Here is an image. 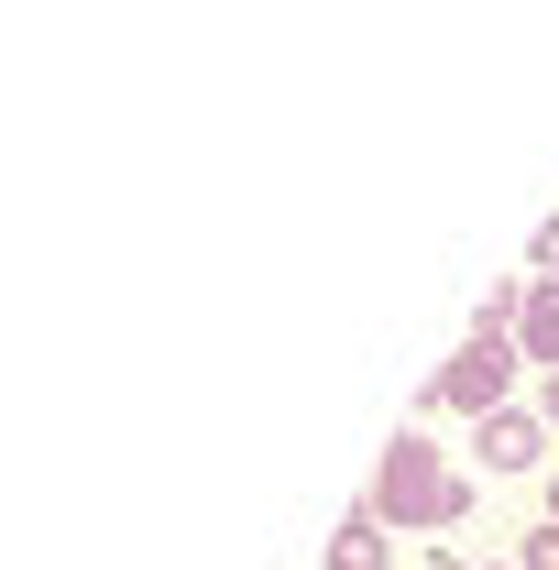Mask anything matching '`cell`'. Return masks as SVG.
<instances>
[{"label": "cell", "instance_id": "9", "mask_svg": "<svg viewBox=\"0 0 559 570\" xmlns=\"http://www.w3.org/2000/svg\"><path fill=\"white\" fill-rule=\"evenodd\" d=\"M549 527H559V472H549Z\"/></svg>", "mask_w": 559, "mask_h": 570}, {"label": "cell", "instance_id": "4", "mask_svg": "<svg viewBox=\"0 0 559 570\" xmlns=\"http://www.w3.org/2000/svg\"><path fill=\"white\" fill-rule=\"evenodd\" d=\"M516 352L559 373V275H527V318H516Z\"/></svg>", "mask_w": 559, "mask_h": 570}, {"label": "cell", "instance_id": "5", "mask_svg": "<svg viewBox=\"0 0 559 570\" xmlns=\"http://www.w3.org/2000/svg\"><path fill=\"white\" fill-rule=\"evenodd\" d=\"M330 570H395V527L362 504V515H341V538H330Z\"/></svg>", "mask_w": 559, "mask_h": 570}, {"label": "cell", "instance_id": "8", "mask_svg": "<svg viewBox=\"0 0 559 570\" xmlns=\"http://www.w3.org/2000/svg\"><path fill=\"white\" fill-rule=\"evenodd\" d=\"M538 406H549V428H559V373H549V384H538Z\"/></svg>", "mask_w": 559, "mask_h": 570}, {"label": "cell", "instance_id": "3", "mask_svg": "<svg viewBox=\"0 0 559 570\" xmlns=\"http://www.w3.org/2000/svg\"><path fill=\"white\" fill-rule=\"evenodd\" d=\"M538 461H549V417L493 406V417H483V472H538Z\"/></svg>", "mask_w": 559, "mask_h": 570}, {"label": "cell", "instance_id": "2", "mask_svg": "<svg viewBox=\"0 0 559 570\" xmlns=\"http://www.w3.org/2000/svg\"><path fill=\"white\" fill-rule=\"evenodd\" d=\"M516 341H504V330H472V341H461V362H450V373H439V384H428V406H461V417H493V406H504V384H516Z\"/></svg>", "mask_w": 559, "mask_h": 570}, {"label": "cell", "instance_id": "6", "mask_svg": "<svg viewBox=\"0 0 559 570\" xmlns=\"http://www.w3.org/2000/svg\"><path fill=\"white\" fill-rule=\"evenodd\" d=\"M516 570H559V527H538V538H527V560Z\"/></svg>", "mask_w": 559, "mask_h": 570}, {"label": "cell", "instance_id": "7", "mask_svg": "<svg viewBox=\"0 0 559 570\" xmlns=\"http://www.w3.org/2000/svg\"><path fill=\"white\" fill-rule=\"evenodd\" d=\"M538 275H559V219H538Z\"/></svg>", "mask_w": 559, "mask_h": 570}, {"label": "cell", "instance_id": "1", "mask_svg": "<svg viewBox=\"0 0 559 570\" xmlns=\"http://www.w3.org/2000/svg\"><path fill=\"white\" fill-rule=\"evenodd\" d=\"M472 504H483V494H472V483H461V472L428 450L418 428H406V439L373 461V515H384L395 538H406V527H472Z\"/></svg>", "mask_w": 559, "mask_h": 570}]
</instances>
